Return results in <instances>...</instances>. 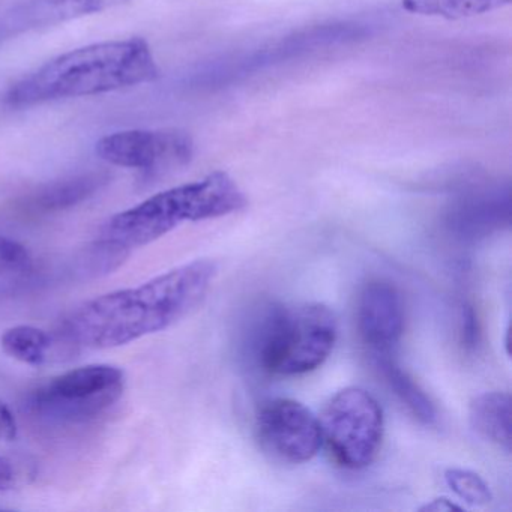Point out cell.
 I'll return each mask as SVG.
<instances>
[{
  "label": "cell",
  "mask_w": 512,
  "mask_h": 512,
  "mask_svg": "<svg viewBox=\"0 0 512 512\" xmlns=\"http://www.w3.org/2000/svg\"><path fill=\"white\" fill-rule=\"evenodd\" d=\"M217 275L214 260H193L140 286L83 302L59 322L53 334L68 353L125 346L190 316L205 301Z\"/></svg>",
  "instance_id": "1"
},
{
  "label": "cell",
  "mask_w": 512,
  "mask_h": 512,
  "mask_svg": "<svg viewBox=\"0 0 512 512\" xmlns=\"http://www.w3.org/2000/svg\"><path fill=\"white\" fill-rule=\"evenodd\" d=\"M160 68L143 38L106 41L71 50L14 83L4 101L32 107L68 98L94 97L152 83Z\"/></svg>",
  "instance_id": "2"
},
{
  "label": "cell",
  "mask_w": 512,
  "mask_h": 512,
  "mask_svg": "<svg viewBox=\"0 0 512 512\" xmlns=\"http://www.w3.org/2000/svg\"><path fill=\"white\" fill-rule=\"evenodd\" d=\"M247 205V196L229 173L212 172L113 215L94 245L119 266L131 251L158 241L181 224L227 217Z\"/></svg>",
  "instance_id": "3"
},
{
  "label": "cell",
  "mask_w": 512,
  "mask_h": 512,
  "mask_svg": "<svg viewBox=\"0 0 512 512\" xmlns=\"http://www.w3.org/2000/svg\"><path fill=\"white\" fill-rule=\"evenodd\" d=\"M338 338L334 311L319 302L278 307L265 317L257 359L277 376H301L325 364Z\"/></svg>",
  "instance_id": "4"
},
{
  "label": "cell",
  "mask_w": 512,
  "mask_h": 512,
  "mask_svg": "<svg viewBox=\"0 0 512 512\" xmlns=\"http://www.w3.org/2000/svg\"><path fill=\"white\" fill-rule=\"evenodd\" d=\"M125 386L127 377L122 368L110 364L85 365L37 386L26 398V409L47 424H88L116 406Z\"/></svg>",
  "instance_id": "5"
},
{
  "label": "cell",
  "mask_w": 512,
  "mask_h": 512,
  "mask_svg": "<svg viewBox=\"0 0 512 512\" xmlns=\"http://www.w3.org/2000/svg\"><path fill=\"white\" fill-rule=\"evenodd\" d=\"M323 443L344 469L361 470L382 448L385 416L367 389L349 386L332 395L320 416Z\"/></svg>",
  "instance_id": "6"
},
{
  "label": "cell",
  "mask_w": 512,
  "mask_h": 512,
  "mask_svg": "<svg viewBox=\"0 0 512 512\" xmlns=\"http://www.w3.org/2000/svg\"><path fill=\"white\" fill-rule=\"evenodd\" d=\"M95 151L112 166L140 170L146 178H161L190 164L194 142L190 134L176 128L119 131L103 137Z\"/></svg>",
  "instance_id": "7"
},
{
  "label": "cell",
  "mask_w": 512,
  "mask_h": 512,
  "mask_svg": "<svg viewBox=\"0 0 512 512\" xmlns=\"http://www.w3.org/2000/svg\"><path fill=\"white\" fill-rule=\"evenodd\" d=\"M256 428L263 448L284 463H307L323 445L319 418L292 398H275L263 404Z\"/></svg>",
  "instance_id": "8"
},
{
  "label": "cell",
  "mask_w": 512,
  "mask_h": 512,
  "mask_svg": "<svg viewBox=\"0 0 512 512\" xmlns=\"http://www.w3.org/2000/svg\"><path fill=\"white\" fill-rule=\"evenodd\" d=\"M356 323L374 358L394 355L404 332V304L397 287L380 280L365 284L358 299Z\"/></svg>",
  "instance_id": "9"
},
{
  "label": "cell",
  "mask_w": 512,
  "mask_h": 512,
  "mask_svg": "<svg viewBox=\"0 0 512 512\" xmlns=\"http://www.w3.org/2000/svg\"><path fill=\"white\" fill-rule=\"evenodd\" d=\"M131 0H22L5 19L10 34L34 31L125 7Z\"/></svg>",
  "instance_id": "10"
},
{
  "label": "cell",
  "mask_w": 512,
  "mask_h": 512,
  "mask_svg": "<svg viewBox=\"0 0 512 512\" xmlns=\"http://www.w3.org/2000/svg\"><path fill=\"white\" fill-rule=\"evenodd\" d=\"M511 200L509 193L484 191L460 200L449 212L448 226L463 241H478L509 226Z\"/></svg>",
  "instance_id": "11"
},
{
  "label": "cell",
  "mask_w": 512,
  "mask_h": 512,
  "mask_svg": "<svg viewBox=\"0 0 512 512\" xmlns=\"http://www.w3.org/2000/svg\"><path fill=\"white\" fill-rule=\"evenodd\" d=\"M107 182L109 175L101 172L80 173L59 179L38 188L26 200V208L37 214L65 211L91 199L101 188L106 187Z\"/></svg>",
  "instance_id": "12"
},
{
  "label": "cell",
  "mask_w": 512,
  "mask_h": 512,
  "mask_svg": "<svg viewBox=\"0 0 512 512\" xmlns=\"http://www.w3.org/2000/svg\"><path fill=\"white\" fill-rule=\"evenodd\" d=\"M512 401L508 392H484L473 398L469 421L473 431L499 448L511 451Z\"/></svg>",
  "instance_id": "13"
},
{
  "label": "cell",
  "mask_w": 512,
  "mask_h": 512,
  "mask_svg": "<svg viewBox=\"0 0 512 512\" xmlns=\"http://www.w3.org/2000/svg\"><path fill=\"white\" fill-rule=\"evenodd\" d=\"M0 346L11 358L32 367L49 364L64 353L70 355L55 334L31 325L8 328L0 337Z\"/></svg>",
  "instance_id": "14"
},
{
  "label": "cell",
  "mask_w": 512,
  "mask_h": 512,
  "mask_svg": "<svg viewBox=\"0 0 512 512\" xmlns=\"http://www.w3.org/2000/svg\"><path fill=\"white\" fill-rule=\"evenodd\" d=\"M374 362L389 388L397 395L398 400L410 410V413L422 424H436V406L425 394L424 389L409 376V373H406L392 356H377L374 358Z\"/></svg>",
  "instance_id": "15"
},
{
  "label": "cell",
  "mask_w": 512,
  "mask_h": 512,
  "mask_svg": "<svg viewBox=\"0 0 512 512\" xmlns=\"http://www.w3.org/2000/svg\"><path fill=\"white\" fill-rule=\"evenodd\" d=\"M511 2L512 0H401V5L407 13L460 20L500 10Z\"/></svg>",
  "instance_id": "16"
},
{
  "label": "cell",
  "mask_w": 512,
  "mask_h": 512,
  "mask_svg": "<svg viewBox=\"0 0 512 512\" xmlns=\"http://www.w3.org/2000/svg\"><path fill=\"white\" fill-rule=\"evenodd\" d=\"M445 482L452 493L470 506H485L493 499L490 487L481 475L467 469L451 467L445 472Z\"/></svg>",
  "instance_id": "17"
},
{
  "label": "cell",
  "mask_w": 512,
  "mask_h": 512,
  "mask_svg": "<svg viewBox=\"0 0 512 512\" xmlns=\"http://www.w3.org/2000/svg\"><path fill=\"white\" fill-rule=\"evenodd\" d=\"M31 266V254L25 245L0 235V275L22 272Z\"/></svg>",
  "instance_id": "18"
},
{
  "label": "cell",
  "mask_w": 512,
  "mask_h": 512,
  "mask_svg": "<svg viewBox=\"0 0 512 512\" xmlns=\"http://www.w3.org/2000/svg\"><path fill=\"white\" fill-rule=\"evenodd\" d=\"M463 343L467 347H475L479 338L478 317L475 310L470 305H466L463 310Z\"/></svg>",
  "instance_id": "19"
},
{
  "label": "cell",
  "mask_w": 512,
  "mask_h": 512,
  "mask_svg": "<svg viewBox=\"0 0 512 512\" xmlns=\"http://www.w3.org/2000/svg\"><path fill=\"white\" fill-rule=\"evenodd\" d=\"M17 434V421L10 407L0 400V442L14 439Z\"/></svg>",
  "instance_id": "20"
},
{
  "label": "cell",
  "mask_w": 512,
  "mask_h": 512,
  "mask_svg": "<svg viewBox=\"0 0 512 512\" xmlns=\"http://www.w3.org/2000/svg\"><path fill=\"white\" fill-rule=\"evenodd\" d=\"M19 469L13 461L0 457V491L11 490L19 484Z\"/></svg>",
  "instance_id": "21"
},
{
  "label": "cell",
  "mask_w": 512,
  "mask_h": 512,
  "mask_svg": "<svg viewBox=\"0 0 512 512\" xmlns=\"http://www.w3.org/2000/svg\"><path fill=\"white\" fill-rule=\"evenodd\" d=\"M463 506L458 503L452 502L448 497H437V499L431 500V502L425 503L424 506L419 508L422 512H452V511H463Z\"/></svg>",
  "instance_id": "22"
}]
</instances>
